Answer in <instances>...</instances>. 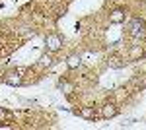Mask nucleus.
<instances>
[{
    "label": "nucleus",
    "instance_id": "obj_1",
    "mask_svg": "<svg viewBox=\"0 0 146 130\" xmlns=\"http://www.w3.org/2000/svg\"><path fill=\"white\" fill-rule=\"evenodd\" d=\"M129 33H131L133 37H136V39H138V37H144L146 23L142 22V20H138V18H136V20H133V22H131V27H129Z\"/></svg>",
    "mask_w": 146,
    "mask_h": 130
},
{
    "label": "nucleus",
    "instance_id": "obj_2",
    "mask_svg": "<svg viewBox=\"0 0 146 130\" xmlns=\"http://www.w3.org/2000/svg\"><path fill=\"white\" fill-rule=\"evenodd\" d=\"M45 45H47V51L55 53V51H58V49L62 47V39H60V37H58L56 33H51V35H47Z\"/></svg>",
    "mask_w": 146,
    "mask_h": 130
},
{
    "label": "nucleus",
    "instance_id": "obj_3",
    "mask_svg": "<svg viewBox=\"0 0 146 130\" xmlns=\"http://www.w3.org/2000/svg\"><path fill=\"white\" fill-rule=\"evenodd\" d=\"M4 84H8V86H22L23 80L20 76V72H8L4 76Z\"/></svg>",
    "mask_w": 146,
    "mask_h": 130
},
{
    "label": "nucleus",
    "instance_id": "obj_4",
    "mask_svg": "<svg viewBox=\"0 0 146 130\" xmlns=\"http://www.w3.org/2000/svg\"><path fill=\"white\" fill-rule=\"evenodd\" d=\"M76 115L82 117V119H86V120H96V117H98V113L94 111V107H82L76 111Z\"/></svg>",
    "mask_w": 146,
    "mask_h": 130
},
{
    "label": "nucleus",
    "instance_id": "obj_5",
    "mask_svg": "<svg viewBox=\"0 0 146 130\" xmlns=\"http://www.w3.org/2000/svg\"><path fill=\"white\" fill-rule=\"evenodd\" d=\"M117 113H119V109H117V105H113V103H107V105L101 107V117L103 119H113Z\"/></svg>",
    "mask_w": 146,
    "mask_h": 130
},
{
    "label": "nucleus",
    "instance_id": "obj_6",
    "mask_svg": "<svg viewBox=\"0 0 146 130\" xmlns=\"http://www.w3.org/2000/svg\"><path fill=\"white\" fill-rule=\"evenodd\" d=\"M109 22H111V23L125 22V10H113L111 14H109Z\"/></svg>",
    "mask_w": 146,
    "mask_h": 130
},
{
    "label": "nucleus",
    "instance_id": "obj_7",
    "mask_svg": "<svg viewBox=\"0 0 146 130\" xmlns=\"http://www.w3.org/2000/svg\"><path fill=\"white\" fill-rule=\"evenodd\" d=\"M80 62H82V60H80V56H76V54H72V56L66 58V66L68 68H78Z\"/></svg>",
    "mask_w": 146,
    "mask_h": 130
},
{
    "label": "nucleus",
    "instance_id": "obj_8",
    "mask_svg": "<svg viewBox=\"0 0 146 130\" xmlns=\"http://www.w3.org/2000/svg\"><path fill=\"white\" fill-rule=\"evenodd\" d=\"M107 64L111 66V68H121V66H125V60L119 58V56H111V58L107 60Z\"/></svg>",
    "mask_w": 146,
    "mask_h": 130
},
{
    "label": "nucleus",
    "instance_id": "obj_9",
    "mask_svg": "<svg viewBox=\"0 0 146 130\" xmlns=\"http://www.w3.org/2000/svg\"><path fill=\"white\" fill-rule=\"evenodd\" d=\"M58 86H60V89H64V93H70V91L74 89V86H72L70 82H64V80H60V84H58Z\"/></svg>",
    "mask_w": 146,
    "mask_h": 130
},
{
    "label": "nucleus",
    "instance_id": "obj_10",
    "mask_svg": "<svg viewBox=\"0 0 146 130\" xmlns=\"http://www.w3.org/2000/svg\"><path fill=\"white\" fill-rule=\"evenodd\" d=\"M14 115H12L10 111H6V109H0V122H4V120H10Z\"/></svg>",
    "mask_w": 146,
    "mask_h": 130
},
{
    "label": "nucleus",
    "instance_id": "obj_11",
    "mask_svg": "<svg viewBox=\"0 0 146 130\" xmlns=\"http://www.w3.org/2000/svg\"><path fill=\"white\" fill-rule=\"evenodd\" d=\"M144 54V51L140 49V47H135L133 51H131V58H138V56H142Z\"/></svg>",
    "mask_w": 146,
    "mask_h": 130
},
{
    "label": "nucleus",
    "instance_id": "obj_12",
    "mask_svg": "<svg viewBox=\"0 0 146 130\" xmlns=\"http://www.w3.org/2000/svg\"><path fill=\"white\" fill-rule=\"evenodd\" d=\"M51 60H53V58H51L49 54H45V56L41 58V64H43V66H49V64H51Z\"/></svg>",
    "mask_w": 146,
    "mask_h": 130
}]
</instances>
